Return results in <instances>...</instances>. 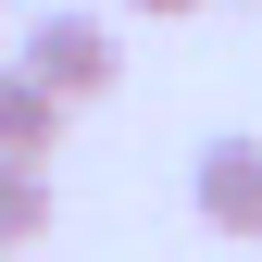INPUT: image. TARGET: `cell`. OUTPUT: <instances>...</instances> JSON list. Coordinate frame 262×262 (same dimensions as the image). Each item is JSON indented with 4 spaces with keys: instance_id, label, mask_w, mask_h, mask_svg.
I'll list each match as a JSON object with an SVG mask.
<instances>
[{
    "instance_id": "4",
    "label": "cell",
    "mask_w": 262,
    "mask_h": 262,
    "mask_svg": "<svg viewBox=\"0 0 262 262\" xmlns=\"http://www.w3.org/2000/svg\"><path fill=\"white\" fill-rule=\"evenodd\" d=\"M38 237H50V162L0 150V250H38Z\"/></svg>"
},
{
    "instance_id": "3",
    "label": "cell",
    "mask_w": 262,
    "mask_h": 262,
    "mask_svg": "<svg viewBox=\"0 0 262 262\" xmlns=\"http://www.w3.org/2000/svg\"><path fill=\"white\" fill-rule=\"evenodd\" d=\"M50 138H62V100L25 75V62H0V150H13V162H50Z\"/></svg>"
},
{
    "instance_id": "2",
    "label": "cell",
    "mask_w": 262,
    "mask_h": 262,
    "mask_svg": "<svg viewBox=\"0 0 262 262\" xmlns=\"http://www.w3.org/2000/svg\"><path fill=\"white\" fill-rule=\"evenodd\" d=\"M187 200H200L212 237H262V138H212L187 162Z\"/></svg>"
},
{
    "instance_id": "5",
    "label": "cell",
    "mask_w": 262,
    "mask_h": 262,
    "mask_svg": "<svg viewBox=\"0 0 262 262\" xmlns=\"http://www.w3.org/2000/svg\"><path fill=\"white\" fill-rule=\"evenodd\" d=\"M125 13H150V25H175V13H200V0H125Z\"/></svg>"
},
{
    "instance_id": "6",
    "label": "cell",
    "mask_w": 262,
    "mask_h": 262,
    "mask_svg": "<svg viewBox=\"0 0 262 262\" xmlns=\"http://www.w3.org/2000/svg\"><path fill=\"white\" fill-rule=\"evenodd\" d=\"M0 262H13V250H0Z\"/></svg>"
},
{
    "instance_id": "1",
    "label": "cell",
    "mask_w": 262,
    "mask_h": 262,
    "mask_svg": "<svg viewBox=\"0 0 262 262\" xmlns=\"http://www.w3.org/2000/svg\"><path fill=\"white\" fill-rule=\"evenodd\" d=\"M13 62H25V75L50 88L62 113H75V100H100V88L125 75V50H113V25H100V13H38V25H25V50H13Z\"/></svg>"
}]
</instances>
